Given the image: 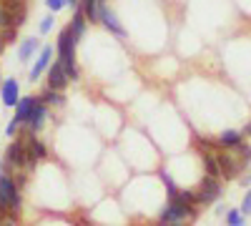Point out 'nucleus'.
<instances>
[{
  "instance_id": "32",
  "label": "nucleus",
  "mask_w": 251,
  "mask_h": 226,
  "mask_svg": "<svg viewBox=\"0 0 251 226\" xmlns=\"http://www.w3.org/2000/svg\"><path fill=\"white\" fill-rule=\"evenodd\" d=\"M169 226H186V224H183V221H178V224H169Z\"/></svg>"
},
{
  "instance_id": "23",
  "label": "nucleus",
  "mask_w": 251,
  "mask_h": 226,
  "mask_svg": "<svg viewBox=\"0 0 251 226\" xmlns=\"http://www.w3.org/2000/svg\"><path fill=\"white\" fill-rule=\"evenodd\" d=\"M53 25H55V18H53V13H48L43 20H40V25H38V33L40 35H48L50 30H53Z\"/></svg>"
},
{
  "instance_id": "5",
  "label": "nucleus",
  "mask_w": 251,
  "mask_h": 226,
  "mask_svg": "<svg viewBox=\"0 0 251 226\" xmlns=\"http://www.w3.org/2000/svg\"><path fill=\"white\" fill-rule=\"evenodd\" d=\"M196 194V206H208V203H216L224 194V183L221 178H211V176H203L201 183L194 189Z\"/></svg>"
},
{
  "instance_id": "8",
  "label": "nucleus",
  "mask_w": 251,
  "mask_h": 226,
  "mask_svg": "<svg viewBox=\"0 0 251 226\" xmlns=\"http://www.w3.org/2000/svg\"><path fill=\"white\" fill-rule=\"evenodd\" d=\"M53 55H55V46H43V48H40V53H38V58H35V63H33V68H30V73H28L30 83H35V80L50 68Z\"/></svg>"
},
{
  "instance_id": "22",
  "label": "nucleus",
  "mask_w": 251,
  "mask_h": 226,
  "mask_svg": "<svg viewBox=\"0 0 251 226\" xmlns=\"http://www.w3.org/2000/svg\"><path fill=\"white\" fill-rule=\"evenodd\" d=\"M224 219H226V226H246V216L241 214V209H228L226 214H224Z\"/></svg>"
},
{
  "instance_id": "14",
  "label": "nucleus",
  "mask_w": 251,
  "mask_h": 226,
  "mask_svg": "<svg viewBox=\"0 0 251 226\" xmlns=\"http://www.w3.org/2000/svg\"><path fill=\"white\" fill-rule=\"evenodd\" d=\"M241 141H244V133H241V131H236V128H226V131H221V133L216 136V146H219V151H226V149L239 146Z\"/></svg>"
},
{
  "instance_id": "12",
  "label": "nucleus",
  "mask_w": 251,
  "mask_h": 226,
  "mask_svg": "<svg viewBox=\"0 0 251 226\" xmlns=\"http://www.w3.org/2000/svg\"><path fill=\"white\" fill-rule=\"evenodd\" d=\"M100 25L106 28L108 33H113L116 38H126V30H123V25L118 23V18H116V13L108 8V5H100Z\"/></svg>"
},
{
  "instance_id": "34",
  "label": "nucleus",
  "mask_w": 251,
  "mask_h": 226,
  "mask_svg": "<svg viewBox=\"0 0 251 226\" xmlns=\"http://www.w3.org/2000/svg\"><path fill=\"white\" fill-rule=\"evenodd\" d=\"M143 226H153V224H143Z\"/></svg>"
},
{
  "instance_id": "1",
  "label": "nucleus",
  "mask_w": 251,
  "mask_h": 226,
  "mask_svg": "<svg viewBox=\"0 0 251 226\" xmlns=\"http://www.w3.org/2000/svg\"><path fill=\"white\" fill-rule=\"evenodd\" d=\"M216 158H219V169H221V181L241 178V174L251 166V143L241 141L234 149L216 151Z\"/></svg>"
},
{
  "instance_id": "24",
  "label": "nucleus",
  "mask_w": 251,
  "mask_h": 226,
  "mask_svg": "<svg viewBox=\"0 0 251 226\" xmlns=\"http://www.w3.org/2000/svg\"><path fill=\"white\" fill-rule=\"evenodd\" d=\"M46 5L50 13H60L63 8H68V0H46Z\"/></svg>"
},
{
  "instance_id": "25",
  "label": "nucleus",
  "mask_w": 251,
  "mask_h": 226,
  "mask_svg": "<svg viewBox=\"0 0 251 226\" xmlns=\"http://www.w3.org/2000/svg\"><path fill=\"white\" fill-rule=\"evenodd\" d=\"M239 209H241L244 216H251V189L244 194V201H241V206H239Z\"/></svg>"
},
{
  "instance_id": "4",
  "label": "nucleus",
  "mask_w": 251,
  "mask_h": 226,
  "mask_svg": "<svg viewBox=\"0 0 251 226\" xmlns=\"http://www.w3.org/2000/svg\"><path fill=\"white\" fill-rule=\"evenodd\" d=\"M186 219H196V206L194 203H186V201H166V206L158 211V221L163 226L169 224H178Z\"/></svg>"
},
{
  "instance_id": "3",
  "label": "nucleus",
  "mask_w": 251,
  "mask_h": 226,
  "mask_svg": "<svg viewBox=\"0 0 251 226\" xmlns=\"http://www.w3.org/2000/svg\"><path fill=\"white\" fill-rule=\"evenodd\" d=\"M23 209V194L15 176L0 174V214L3 216H18Z\"/></svg>"
},
{
  "instance_id": "18",
  "label": "nucleus",
  "mask_w": 251,
  "mask_h": 226,
  "mask_svg": "<svg viewBox=\"0 0 251 226\" xmlns=\"http://www.w3.org/2000/svg\"><path fill=\"white\" fill-rule=\"evenodd\" d=\"M201 163H203V174L211 178H221V169H219V158L216 153H201Z\"/></svg>"
},
{
  "instance_id": "10",
  "label": "nucleus",
  "mask_w": 251,
  "mask_h": 226,
  "mask_svg": "<svg viewBox=\"0 0 251 226\" xmlns=\"http://www.w3.org/2000/svg\"><path fill=\"white\" fill-rule=\"evenodd\" d=\"M75 43H78V40H75L71 25H66V28L58 33V43H55V53H58V58H60V60L73 58V55H75Z\"/></svg>"
},
{
  "instance_id": "29",
  "label": "nucleus",
  "mask_w": 251,
  "mask_h": 226,
  "mask_svg": "<svg viewBox=\"0 0 251 226\" xmlns=\"http://www.w3.org/2000/svg\"><path fill=\"white\" fill-rule=\"evenodd\" d=\"M241 133H244V138H251V123H246V126L241 128Z\"/></svg>"
},
{
  "instance_id": "35",
  "label": "nucleus",
  "mask_w": 251,
  "mask_h": 226,
  "mask_svg": "<svg viewBox=\"0 0 251 226\" xmlns=\"http://www.w3.org/2000/svg\"><path fill=\"white\" fill-rule=\"evenodd\" d=\"M0 219H3V214H0Z\"/></svg>"
},
{
  "instance_id": "9",
  "label": "nucleus",
  "mask_w": 251,
  "mask_h": 226,
  "mask_svg": "<svg viewBox=\"0 0 251 226\" xmlns=\"http://www.w3.org/2000/svg\"><path fill=\"white\" fill-rule=\"evenodd\" d=\"M3 5H5V13H8V20H10V28L18 30L28 18V3L25 0H3Z\"/></svg>"
},
{
  "instance_id": "27",
  "label": "nucleus",
  "mask_w": 251,
  "mask_h": 226,
  "mask_svg": "<svg viewBox=\"0 0 251 226\" xmlns=\"http://www.w3.org/2000/svg\"><path fill=\"white\" fill-rule=\"evenodd\" d=\"M0 226H20V224H18V216H3L0 219Z\"/></svg>"
},
{
  "instance_id": "11",
  "label": "nucleus",
  "mask_w": 251,
  "mask_h": 226,
  "mask_svg": "<svg viewBox=\"0 0 251 226\" xmlns=\"http://www.w3.org/2000/svg\"><path fill=\"white\" fill-rule=\"evenodd\" d=\"M20 98H23V96H20V83H18V78H5L3 83H0V100H3V106L15 108Z\"/></svg>"
},
{
  "instance_id": "17",
  "label": "nucleus",
  "mask_w": 251,
  "mask_h": 226,
  "mask_svg": "<svg viewBox=\"0 0 251 226\" xmlns=\"http://www.w3.org/2000/svg\"><path fill=\"white\" fill-rule=\"evenodd\" d=\"M100 0H80V13L86 15L88 23H100Z\"/></svg>"
},
{
  "instance_id": "28",
  "label": "nucleus",
  "mask_w": 251,
  "mask_h": 226,
  "mask_svg": "<svg viewBox=\"0 0 251 226\" xmlns=\"http://www.w3.org/2000/svg\"><path fill=\"white\" fill-rule=\"evenodd\" d=\"M239 183H241V186H251V169L244 171V176L239 178Z\"/></svg>"
},
{
  "instance_id": "20",
  "label": "nucleus",
  "mask_w": 251,
  "mask_h": 226,
  "mask_svg": "<svg viewBox=\"0 0 251 226\" xmlns=\"http://www.w3.org/2000/svg\"><path fill=\"white\" fill-rule=\"evenodd\" d=\"M40 98H43V103H46L48 108H60V106H66V96H63L60 91H50V88H46Z\"/></svg>"
},
{
  "instance_id": "13",
  "label": "nucleus",
  "mask_w": 251,
  "mask_h": 226,
  "mask_svg": "<svg viewBox=\"0 0 251 226\" xmlns=\"http://www.w3.org/2000/svg\"><path fill=\"white\" fill-rule=\"evenodd\" d=\"M40 100V96H23L18 100V106L13 108L15 113H13V121L15 123H20V128H23V123H25V118L30 116V111L35 108V103Z\"/></svg>"
},
{
  "instance_id": "16",
  "label": "nucleus",
  "mask_w": 251,
  "mask_h": 226,
  "mask_svg": "<svg viewBox=\"0 0 251 226\" xmlns=\"http://www.w3.org/2000/svg\"><path fill=\"white\" fill-rule=\"evenodd\" d=\"M25 146H28V153L35 158V161H43L48 158V146L38 136H25Z\"/></svg>"
},
{
  "instance_id": "2",
  "label": "nucleus",
  "mask_w": 251,
  "mask_h": 226,
  "mask_svg": "<svg viewBox=\"0 0 251 226\" xmlns=\"http://www.w3.org/2000/svg\"><path fill=\"white\" fill-rule=\"evenodd\" d=\"M35 166V158L28 153V146H25V138H13L5 149V158L0 163V174H8L13 176V171H33Z\"/></svg>"
},
{
  "instance_id": "15",
  "label": "nucleus",
  "mask_w": 251,
  "mask_h": 226,
  "mask_svg": "<svg viewBox=\"0 0 251 226\" xmlns=\"http://www.w3.org/2000/svg\"><path fill=\"white\" fill-rule=\"evenodd\" d=\"M38 53H40V40L38 38H25L23 43H20V48H18V60L20 63H28V60L33 55H38Z\"/></svg>"
},
{
  "instance_id": "33",
  "label": "nucleus",
  "mask_w": 251,
  "mask_h": 226,
  "mask_svg": "<svg viewBox=\"0 0 251 226\" xmlns=\"http://www.w3.org/2000/svg\"><path fill=\"white\" fill-rule=\"evenodd\" d=\"M100 5H106V0H100Z\"/></svg>"
},
{
  "instance_id": "26",
  "label": "nucleus",
  "mask_w": 251,
  "mask_h": 226,
  "mask_svg": "<svg viewBox=\"0 0 251 226\" xmlns=\"http://www.w3.org/2000/svg\"><path fill=\"white\" fill-rule=\"evenodd\" d=\"M3 28H10V20H8V13H5V5L0 3V30Z\"/></svg>"
},
{
  "instance_id": "21",
  "label": "nucleus",
  "mask_w": 251,
  "mask_h": 226,
  "mask_svg": "<svg viewBox=\"0 0 251 226\" xmlns=\"http://www.w3.org/2000/svg\"><path fill=\"white\" fill-rule=\"evenodd\" d=\"M60 60V58H58ZM63 63V68H66V75H68V80L71 83H75V80L80 78V68H78V60H75V55L73 58H66V60H60Z\"/></svg>"
},
{
  "instance_id": "19",
  "label": "nucleus",
  "mask_w": 251,
  "mask_h": 226,
  "mask_svg": "<svg viewBox=\"0 0 251 226\" xmlns=\"http://www.w3.org/2000/svg\"><path fill=\"white\" fill-rule=\"evenodd\" d=\"M71 30H73V35H75V40H80L83 35H86V28H88V20H86V15L80 13V8L73 13V18H71Z\"/></svg>"
},
{
  "instance_id": "31",
  "label": "nucleus",
  "mask_w": 251,
  "mask_h": 226,
  "mask_svg": "<svg viewBox=\"0 0 251 226\" xmlns=\"http://www.w3.org/2000/svg\"><path fill=\"white\" fill-rule=\"evenodd\" d=\"M5 46H8V43H5V38H3V30H0V50H3Z\"/></svg>"
},
{
  "instance_id": "6",
  "label": "nucleus",
  "mask_w": 251,
  "mask_h": 226,
  "mask_svg": "<svg viewBox=\"0 0 251 226\" xmlns=\"http://www.w3.org/2000/svg\"><path fill=\"white\" fill-rule=\"evenodd\" d=\"M48 106L43 103V98H40L38 100V103H35V108L30 111V116L25 118V123H23V128H20V131H23V136H35L40 128H43L46 126V121H48Z\"/></svg>"
},
{
  "instance_id": "7",
  "label": "nucleus",
  "mask_w": 251,
  "mask_h": 226,
  "mask_svg": "<svg viewBox=\"0 0 251 226\" xmlns=\"http://www.w3.org/2000/svg\"><path fill=\"white\" fill-rule=\"evenodd\" d=\"M68 75H66V68H63L60 60H53L50 68L46 71V88L50 91H66L68 88Z\"/></svg>"
},
{
  "instance_id": "30",
  "label": "nucleus",
  "mask_w": 251,
  "mask_h": 226,
  "mask_svg": "<svg viewBox=\"0 0 251 226\" xmlns=\"http://www.w3.org/2000/svg\"><path fill=\"white\" fill-rule=\"evenodd\" d=\"M68 8H73V10H78V8H80V0H68Z\"/></svg>"
}]
</instances>
